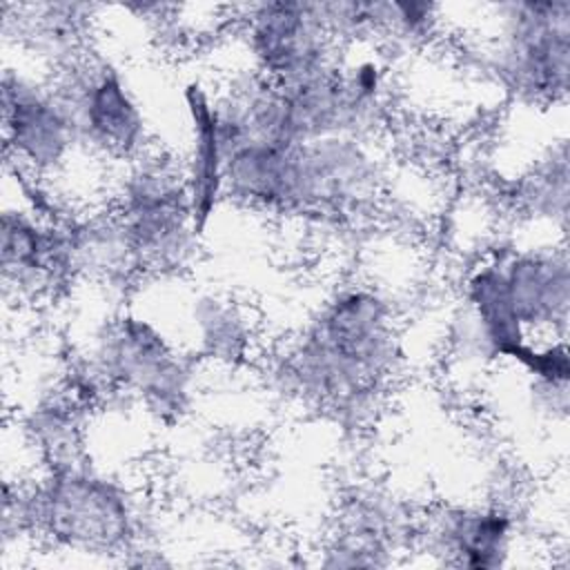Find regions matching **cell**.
I'll use <instances>...</instances> for the list:
<instances>
[{
	"label": "cell",
	"mask_w": 570,
	"mask_h": 570,
	"mask_svg": "<svg viewBox=\"0 0 570 570\" xmlns=\"http://www.w3.org/2000/svg\"><path fill=\"white\" fill-rule=\"evenodd\" d=\"M421 537L448 563L492 570L508 563L517 543V519L503 505H448L428 517Z\"/></svg>",
	"instance_id": "7c38bea8"
},
{
	"label": "cell",
	"mask_w": 570,
	"mask_h": 570,
	"mask_svg": "<svg viewBox=\"0 0 570 570\" xmlns=\"http://www.w3.org/2000/svg\"><path fill=\"white\" fill-rule=\"evenodd\" d=\"M399 363L392 303L374 285L354 283L334 289L303 325L285 354V376L303 399L363 428Z\"/></svg>",
	"instance_id": "6da1fadb"
},
{
	"label": "cell",
	"mask_w": 570,
	"mask_h": 570,
	"mask_svg": "<svg viewBox=\"0 0 570 570\" xmlns=\"http://www.w3.org/2000/svg\"><path fill=\"white\" fill-rule=\"evenodd\" d=\"M517 205L532 218H554L566 225L568 212V154L566 145L559 151L550 149L532 169L517 183Z\"/></svg>",
	"instance_id": "9a60e30c"
},
{
	"label": "cell",
	"mask_w": 570,
	"mask_h": 570,
	"mask_svg": "<svg viewBox=\"0 0 570 570\" xmlns=\"http://www.w3.org/2000/svg\"><path fill=\"white\" fill-rule=\"evenodd\" d=\"M51 76L71 107L80 149L114 163L134 160L149 149L145 109L122 69L82 56Z\"/></svg>",
	"instance_id": "52a82bcc"
},
{
	"label": "cell",
	"mask_w": 570,
	"mask_h": 570,
	"mask_svg": "<svg viewBox=\"0 0 570 570\" xmlns=\"http://www.w3.org/2000/svg\"><path fill=\"white\" fill-rule=\"evenodd\" d=\"M443 22V7L419 0L379 2V42L419 49L434 40Z\"/></svg>",
	"instance_id": "2e32d148"
},
{
	"label": "cell",
	"mask_w": 570,
	"mask_h": 570,
	"mask_svg": "<svg viewBox=\"0 0 570 570\" xmlns=\"http://www.w3.org/2000/svg\"><path fill=\"white\" fill-rule=\"evenodd\" d=\"M183 105L187 116V151L183 167L185 189L189 198L191 220L203 236L214 214L218 212L225 194V140L220 131L216 91L200 80L191 78L183 87Z\"/></svg>",
	"instance_id": "8fae6325"
},
{
	"label": "cell",
	"mask_w": 570,
	"mask_h": 570,
	"mask_svg": "<svg viewBox=\"0 0 570 570\" xmlns=\"http://www.w3.org/2000/svg\"><path fill=\"white\" fill-rule=\"evenodd\" d=\"M0 114L7 167L29 178L45 180L80 149L71 107L53 76L4 67Z\"/></svg>",
	"instance_id": "8992f818"
},
{
	"label": "cell",
	"mask_w": 570,
	"mask_h": 570,
	"mask_svg": "<svg viewBox=\"0 0 570 570\" xmlns=\"http://www.w3.org/2000/svg\"><path fill=\"white\" fill-rule=\"evenodd\" d=\"M0 269L4 296L40 301L73 274L71 223L47 216L22 200L4 205L0 218Z\"/></svg>",
	"instance_id": "9c48e42d"
},
{
	"label": "cell",
	"mask_w": 570,
	"mask_h": 570,
	"mask_svg": "<svg viewBox=\"0 0 570 570\" xmlns=\"http://www.w3.org/2000/svg\"><path fill=\"white\" fill-rule=\"evenodd\" d=\"M514 309L530 338H566L570 265L566 247L499 252Z\"/></svg>",
	"instance_id": "30bf717a"
},
{
	"label": "cell",
	"mask_w": 570,
	"mask_h": 570,
	"mask_svg": "<svg viewBox=\"0 0 570 570\" xmlns=\"http://www.w3.org/2000/svg\"><path fill=\"white\" fill-rule=\"evenodd\" d=\"M138 530L140 508L131 488L82 456L40 468L33 481H4V541L38 537L67 552L120 554L136 543Z\"/></svg>",
	"instance_id": "7a4b0ae2"
},
{
	"label": "cell",
	"mask_w": 570,
	"mask_h": 570,
	"mask_svg": "<svg viewBox=\"0 0 570 570\" xmlns=\"http://www.w3.org/2000/svg\"><path fill=\"white\" fill-rule=\"evenodd\" d=\"M497 36L488 67L525 105H563L570 78V2H505L490 7Z\"/></svg>",
	"instance_id": "5b68a950"
},
{
	"label": "cell",
	"mask_w": 570,
	"mask_h": 570,
	"mask_svg": "<svg viewBox=\"0 0 570 570\" xmlns=\"http://www.w3.org/2000/svg\"><path fill=\"white\" fill-rule=\"evenodd\" d=\"M111 387L127 394L163 425H174L191 407L194 356L180 352L163 327L136 312L107 318L85 358Z\"/></svg>",
	"instance_id": "3957f363"
},
{
	"label": "cell",
	"mask_w": 570,
	"mask_h": 570,
	"mask_svg": "<svg viewBox=\"0 0 570 570\" xmlns=\"http://www.w3.org/2000/svg\"><path fill=\"white\" fill-rule=\"evenodd\" d=\"M111 214L140 269L176 272L196 256L200 234L191 220L183 167L149 149L120 163Z\"/></svg>",
	"instance_id": "277c9868"
},
{
	"label": "cell",
	"mask_w": 570,
	"mask_h": 570,
	"mask_svg": "<svg viewBox=\"0 0 570 570\" xmlns=\"http://www.w3.org/2000/svg\"><path fill=\"white\" fill-rule=\"evenodd\" d=\"M196 358H209L227 365L243 363L254 347V327L247 309L220 294L203 292L191 298L187 312Z\"/></svg>",
	"instance_id": "5bb4252c"
},
{
	"label": "cell",
	"mask_w": 570,
	"mask_h": 570,
	"mask_svg": "<svg viewBox=\"0 0 570 570\" xmlns=\"http://www.w3.org/2000/svg\"><path fill=\"white\" fill-rule=\"evenodd\" d=\"M13 9L16 18H7V31L16 29L24 49L47 62L51 73L82 58L85 29L94 11L89 4L36 2L16 4Z\"/></svg>",
	"instance_id": "4fadbf2b"
},
{
	"label": "cell",
	"mask_w": 570,
	"mask_h": 570,
	"mask_svg": "<svg viewBox=\"0 0 570 570\" xmlns=\"http://www.w3.org/2000/svg\"><path fill=\"white\" fill-rule=\"evenodd\" d=\"M238 40L247 67L278 87H294L332 67L338 45L318 2H256L238 7Z\"/></svg>",
	"instance_id": "ba28073f"
}]
</instances>
